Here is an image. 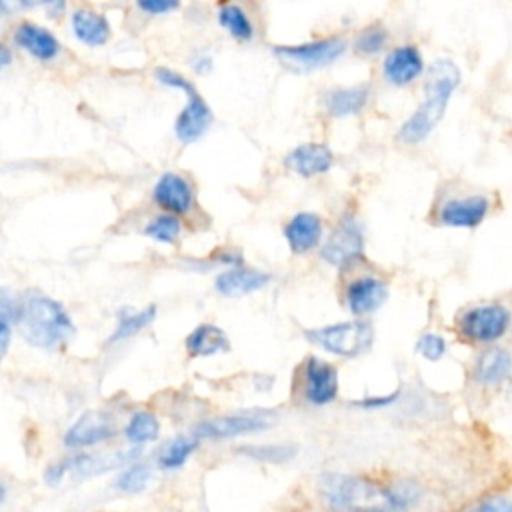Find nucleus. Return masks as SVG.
Here are the masks:
<instances>
[{
    "instance_id": "nucleus-10",
    "label": "nucleus",
    "mask_w": 512,
    "mask_h": 512,
    "mask_svg": "<svg viewBox=\"0 0 512 512\" xmlns=\"http://www.w3.org/2000/svg\"><path fill=\"white\" fill-rule=\"evenodd\" d=\"M512 380V352L490 346L478 352L472 362V382L480 388H500Z\"/></svg>"
},
{
    "instance_id": "nucleus-11",
    "label": "nucleus",
    "mask_w": 512,
    "mask_h": 512,
    "mask_svg": "<svg viewBox=\"0 0 512 512\" xmlns=\"http://www.w3.org/2000/svg\"><path fill=\"white\" fill-rule=\"evenodd\" d=\"M128 452H114V454H80L66 458L58 464H54L50 470H46V480L50 484L62 482L66 476H92L106 472L114 466H120L128 460Z\"/></svg>"
},
{
    "instance_id": "nucleus-38",
    "label": "nucleus",
    "mask_w": 512,
    "mask_h": 512,
    "mask_svg": "<svg viewBox=\"0 0 512 512\" xmlns=\"http://www.w3.org/2000/svg\"><path fill=\"white\" fill-rule=\"evenodd\" d=\"M394 398H396V394L386 396V398H366V400L360 402V404L366 406V408H372V406H386V404H390Z\"/></svg>"
},
{
    "instance_id": "nucleus-26",
    "label": "nucleus",
    "mask_w": 512,
    "mask_h": 512,
    "mask_svg": "<svg viewBox=\"0 0 512 512\" xmlns=\"http://www.w3.org/2000/svg\"><path fill=\"white\" fill-rule=\"evenodd\" d=\"M218 22L222 28H226L230 32V36H234L236 40H250L254 34L252 22L248 18V14L236 6V4H224L218 10Z\"/></svg>"
},
{
    "instance_id": "nucleus-27",
    "label": "nucleus",
    "mask_w": 512,
    "mask_h": 512,
    "mask_svg": "<svg viewBox=\"0 0 512 512\" xmlns=\"http://www.w3.org/2000/svg\"><path fill=\"white\" fill-rule=\"evenodd\" d=\"M158 432H160V424L152 412H136L126 426V438L132 444L150 442L158 436Z\"/></svg>"
},
{
    "instance_id": "nucleus-16",
    "label": "nucleus",
    "mask_w": 512,
    "mask_h": 512,
    "mask_svg": "<svg viewBox=\"0 0 512 512\" xmlns=\"http://www.w3.org/2000/svg\"><path fill=\"white\" fill-rule=\"evenodd\" d=\"M116 432L114 420L104 412L82 414L66 432L64 442L68 446H92L112 438Z\"/></svg>"
},
{
    "instance_id": "nucleus-40",
    "label": "nucleus",
    "mask_w": 512,
    "mask_h": 512,
    "mask_svg": "<svg viewBox=\"0 0 512 512\" xmlns=\"http://www.w3.org/2000/svg\"><path fill=\"white\" fill-rule=\"evenodd\" d=\"M510 334H512V332H510Z\"/></svg>"
},
{
    "instance_id": "nucleus-15",
    "label": "nucleus",
    "mask_w": 512,
    "mask_h": 512,
    "mask_svg": "<svg viewBox=\"0 0 512 512\" xmlns=\"http://www.w3.org/2000/svg\"><path fill=\"white\" fill-rule=\"evenodd\" d=\"M152 196L156 200V204L164 210H168L170 214H184L190 210L192 200H194V192L192 186L188 184V180L176 172H166L158 178V182L154 184Z\"/></svg>"
},
{
    "instance_id": "nucleus-5",
    "label": "nucleus",
    "mask_w": 512,
    "mask_h": 512,
    "mask_svg": "<svg viewBox=\"0 0 512 512\" xmlns=\"http://www.w3.org/2000/svg\"><path fill=\"white\" fill-rule=\"evenodd\" d=\"M310 342L332 352L336 356L354 358L366 352L374 340V330L370 322L364 320H350L340 324H330L324 328H314L304 332Z\"/></svg>"
},
{
    "instance_id": "nucleus-33",
    "label": "nucleus",
    "mask_w": 512,
    "mask_h": 512,
    "mask_svg": "<svg viewBox=\"0 0 512 512\" xmlns=\"http://www.w3.org/2000/svg\"><path fill=\"white\" fill-rule=\"evenodd\" d=\"M12 320H14V306L8 298V294L2 292V298H0V352H2V356L8 352Z\"/></svg>"
},
{
    "instance_id": "nucleus-34",
    "label": "nucleus",
    "mask_w": 512,
    "mask_h": 512,
    "mask_svg": "<svg viewBox=\"0 0 512 512\" xmlns=\"http://www.w3.org/2000/svg\"><path fill=\"white\" fill-rule=\"evenodd\" d=\"M462 512H512V500L500 494L484 496L470 504L468 508H464Z\"/></svg>"
},
{
    "instance_id": "nucleus-14",
    "label": "nucleus",
    "mask_w": 512,
    "mask_h": 512,
    "mask_svg": "<svg viewBox=\"0 0 512 512\" xmlns=\"http://www.w3.org/2000/svg\"><path fill=\"white\" fill-rule=\"evenodd\" d=\"M306 400L312 404H328L338 394V372L320 358H308L304 366Z\"/></svg>"
},
{
    "instance_id": "nucleus-7",
    "label": "nucleus",
    "mask_w": 512,
    "mask_h": 512,
    "mask_svg": "<svg viewBox=\"0 0 512 512\" xmlns=\"http://www.w3.org/2000/svg\"><path fill=\"white\" fill-rule=\"evenodd\" d=\"M346 50V40L326 38L300 46H276L274 54L290 68L316 70L338 60Z\"/></svg>"
},
{
    "instance_id": "nucleus-19",
    "label": "nucleus",
    "mask_w": 512,
    "mask_h": 512,
    "mask_svg": "<svg viewBox=\"0 0 512 512\" xmlns=\"http://www.w3.org/2000/svg\"><path fill=\"white\" fill-rule=\"evenodd\" d=\"M332 152L328 146L318 144V142H308L296 146L288 156H286V166L294 170L296 174L310 178L314 174H322L332 166Z\"/></svg>"
},
{
    "instance_id": "nucleus-4",
    "label": "nucleus",
    "mask_w": 512,
    "mask_h": 512,
    "mask_svg": "<svg viewBox=\"0 0 512 512\" xmlns=\"http://www.w3.org/2000/svg\"><path fill=\"white\" fill-rule=\"evenodd\" d=\"M456 334L470 346H498L512 332V312L502 302H480L466 306L454 320Z\"/></svg>"
},
{
    "instance_id": "nucleus-30",
    "label": "nucleus",
    "mask_w": 512,
    "mask_h": 512,
    "mask_svg": "<svg viewBox=\"0 0 512 512\" xmlns=\"http://www.w3.org/2000/svg\"><path fill=\"white\" fill-rule=\"evenodd\" d=\"M446 340L440 336V334H436V332H424L418 340H416V346H414V350L422 356V358H426V360H430V362H436V360H440V358H444V354H446Z\"/></svg>"
},
{
    "instance_id": "nucleus-36",
    "label": "nucleus",
    "mask_w": 512,
    "mask_h": 512,
    "mask_svg": "<svg viewBox=\"0 0 512 512\" xmlns=\"http://www.w3.org/2000/svg\"><path fill=\"white\" fill-rule=\"evenodd\" d=\"M138 8L148 14H164V12L178 8V2H174V0H140Z\"/></svg>"
},
{
    "instance_id": "nucleus-22",
    "label": "nucleus",
    "mask_w": 512,
    "mask_h": 512,
    "mask_svg": "<svg viewBox=\"0 0 512 512\" xmlns=\"http://www.w3.org/2000/svg\"><path fill=\"white\" fill-rule=\"evenodd\" d=\"M72 32L88 46H102L110 36V24L104 14L90 8H78L72 12Z\"/></svg>"
},
{
    "instance_id": "nucleus-35",
    "label": "nucleus",
    "mask_w": 512,
    "mask_h": 512,
    "mask_svg": "<svg viewBox=\"0 0 512 512\" xmlns=\"http://www.w3.org/2000/svg\"><path fill=\"white\" fill-rule=\"evenodd\" d=\"M248 454L254 458H268V460H282L290 456V450L286 446H258V448H248Z\"/></svg>"
},
{
    "instance_id": "nucleus-17",
    "label": "nucleus",
    "mask_w": 512,
    "mask_h": 512,
    "mask_svg": "<svg viewBox=\"0 0 512 512\" xmlns=\"http://www.w3.org/2000/svg\"><path fill=\"white\" fill-rule=\"evenodd\" d=\"M388 296V288L382 280L374 276H362L348 284L346 306L352 314H368L378 310Z\"/></svg>"
},
{
    "instance_id": "nucleus-3",
    "label": "nucleus",
    "mask_w": 512,
    "mask_h": 512,
    "mask_svg": "<svg viewBox=\"0 0 512 512\" xmlns=\"http://www.w3.org/2000/svg\"><path fill=\"white\" fill-rule=\"evenodd\" d=\"M14 324L20 336L42 350L58 348L74 334L68 312L44 294H26L14 306Z\"/></svg>"
},
{
    "instance_id": "nucleus-20",
    "label": "nucleus",
    "mask_w": 512,
    "mask_h": 512,
    "mask_svg": "<svg viewBox=\"0 0 512 512\" xmlns=\"http://www.w3.org/2000/svg\"><path fill=\"white\" fill-rule=\"evenodd\" d=\"M284 236L294 254H304L312 250L322 238V220L312 212H298L290 218L284 228Z\"/></svg>"
},
{
    "instance_id": "nucleus-31",
    "label": "nucleus",
    "mask_w": 512,
    "mask_h": 512,
    "mask_svg": "<svg viewBox=\"0 0 512 512\" xmlns=\"http://www.w3.org/2000/svg\"><path fill=\"white\" fill-rule=\"evenodd\" d=\"M148 480H150V468L146 464H132L118 478V486L124 492H140L142 488H146Z\"/></svg>"
},
{
    "instance_id": "nucleus-13",
    "label": "nucleus",
    "mask_w": 512,
    "mask_h": 512,
    "mask_svg": "<svg viewBox=\"0 0 512 512\" xmlns=\"http://www.w3.org/2000/svg\"><path fill=\"white\" fill-rule=\"evenodd\" d=\"M382 72L390 84L406 86L424 72V58L416 46L404 44L386 54Z\"/></svg>"
},
{
    "instance_id": "nucleus-32",
    "label": "nucleus",
    "mask_w": 512,
    "mask_h": 512,
    "mask_svg": "<svg viewBox=\"0 0 512 512\" xmlns=\"http://www.w3.org/2000/svg\"><path fill=\"white\" fill-rule=\"evenodd\" d=\"M388 40V34L382 26H370L366 30H362V34L356 40V50L362 54H376L384 48Z\"/></svg>"
},
{
    "instance_id": "nucleus-1",
    "label": "nucleus",
    "mask_w": 512,
    "mask_h": 512,
    "mask_svg": "<svg viewBox=\"0 0 512 512\" xmlns=\"http://www.w3.org/2000/svg\"><path fill=\"white\" fill-rule=\"evenodd\" d=\"M322 494L336 512H406L418 498L406 482L386 484L350 474L324 476Z\"/></svg>"
},
{
    "instance_id": "nucleus-21",
    "label": "nucleus",
    "mask_w": 512,
    "mask_h": 512,
    "mask_svg": "<svg viewBox=\"0 0 512 512\" xmlns=\"http://www.w3.org/2000/svg\"><path fill=\"white\" fill-rule=\"evenodd\" d=\"M268 282H270V276L266 272L236 266L232 270L218 274L214 286L222 296L234 298V296H244V294L256 292V290L264 288Z\"/></svg>"
},
{
    "instance_id": "nucleus-23",
    "label": "nucleus",
    "mask_w": 512,
    "mask_h": 512,
    "mask_svg": "<svg viewBox=\"0 0 512 512\" xmlns=\"http://www.w3.org/2000/svg\"><path fill=\"white\" fill-rule=\"evenodd\" d=\"M230 348L228 336L214 324L196 326L186 338V350L190 356H212Z\"/></svg>"
},
{
    "instance_id": "nucleus-24",
    "label": "nucleus",
    "mask_w": 512,
    "mask_h": 512,
    "mask_svg": "<svg viewBox=\"0 0 512 512\" xmlns=\"http://www.w3.org/2000/svg\"><path fill=\"white\" fill-rule=\"evenodd\" d=\"M366 100H368V86L358 84V86L330 90L324 98V104L332 116H350L360 112Z\"/></svg>"
},
{
    "instance_id": "nucleus-39",
    "label": "nucleus",
    "mask_w": 512,
    "mask_h": 512,
    "mask_svg": "<svg viewBox=\"0 0 512 512\" xmlns=\"http://www.w3.org/2000/svg\"><path fill=\"white\" fill-rule=\"evenodd\" d=\"M8 64H10V50H8L6 46H2V48H0V66L6 68Z\"/></svg>"
},
{
    "instance_id": "nucleus-8",
    "label": "nucleus",
    "mask_w": 512,
    "mask_h": 512,
    "mask_svg": "<svg viewBox=\"0 0 512 512\" xmlns=\"http://www.w3.org/2000/svg\"><path fill=\"white\" fill-rule=\"evenodd\" d=\"M270 416L264 412H242L230 416H218L196 426L194 438H232L242 434L260 432L270 426Z\"/></svg>"
},
{
    "instance_id": "nucleus-37",
    "label": "nucleus",
    "mask_w": 512,
    "mask_h": 512,
    "mask_svg": "<svg viewBox=\"0 0 512 512\" xmlns=\"http://www.w3.org/2000/svg\"><path fill=\"white\" fill-rule=\"evenodd\" d=\"M210 64H212L210 56H196V58L192 60V68H194L196 72H200V74L208 72V70H210Z\"/></svg>"
},
{
    "instance_id": "nucleus-29",
    "label": "nucleus",
    "mask_w": 512,
    "mask_h": 512,
    "mask_svg": "<svg viewBox=\"0 0 512 512\" xmlns=\"http://www.w3.org/2000/svg\"><path fill=\"white\" fill-rule=\"evenodd\" d=\"M144 232L158 242L174 244L180 234V220L174 214H162V216H156L154 220H150Z\"/></svg>"
},
{
    "instance_id": "nucleus-18",
    "label": "nucleus",
    "mask_w": 512,
    "mask_h": 512,
    "mask_svg": "<svg viewBox=\"0 0 512 512\" xmlns=\"http://www.w3.org/2000/svg\"><path fill=\"white\" fill-rule=\"evenodd\" d=\"M14 42L22 50H26L28 54H32L34 58L44 60V62L54 60L60 52V44L54 38V34L34 22L18 24L14 30Z\"/></svg>"
},
{
    "instance_id": "nucleus-2",
    "label": "nucleus",
    "mask_w": 512,
    "mask_h": 512,
    "mask_svg": "<svg viewBox=\"0 0 512 512\" xmlns=\"http://www.w3.org/2000/svg\"><path fill=\"white\" fill-rule=\"evenodd\" d=\"M462 72L450 58H436L424 80V98L414 114L400 126L398 138L404 144H420L442 120L452 94L458 90Z\"/></svg>"
},
{
    "instance_id": "nucleus-6",
    "label": "nucleus",
    "mask_w": 512,
    "mask_h": 512,
    "mask_svg": "<svg viewBox=\"0 0 512 512\" xmlns=\"http://www.w3.org/2000/svg\"><path fill=\"white\" fill-rule=\"evenodd\" d=\"M492 200L482 192H468L450 196L436 208V222L446 228L474 230L492 214Z\"/></svg>"
},
{
    "instance_id": "nucleus-9",
    "label": "nucleus",
    "mask_w": 512,
    "mask_h": 512,
    "mask_svg": "<svg viewBox=\"0 0 512 512\" xmlns=\"http://www.w3.org/2000/svg\"><path fill=\"white\" fill-rule=\"evenodd\" d=\"M362 252L364 236L360 224L354 218H344L324 244L322 258L336 268H344L348 262L360 258Z\"/></svg>"
},
{
    "instance_id": "nucleus-25",
    "label": "nucleus",
    "mask_w": 512,
    "mask_h": 512,
    "mask_svg": "<svg viewBox=\"0 0 512 512\" xmlns=\"http://www.w3.org/2000/svg\"><path fill=\"white\" fill-rule=\"evenodd\" d=\"M156 316V306L150 304L146 306L144 310H138V312H128L124 310L120 316H118V326L114 330V334L110 336V344L112 342H120V340H126L130 336H134L136 332H140L144 326H148Z\"/></svg>"
},
{
    "instance_id": "nucleus-12",
    "label": "nucleus",
    "mask_w": 512,
    "mask_h": 512,
    "mask_svg": "<svg viewBox=\"0 0 512 512\" xmlns=\"http://www.w3.org/2000/svg\"><path fill=\"white\" fill-rule=\"evenodd\" d=\"M184 92L188 94V100H186V106L182 108L180 116L176 118L174 132L182 142L188 144V142L198 140L208 130V126L212 122V112H210V106L202 100V96L196 92L192 82L184 88Z\"/></svg>"
},
{
    "instance_id": "nucleus-28",
    "label": "nucleus",
    "mask_w": 512,
    "mask_h": 512,
    "mask_svg": "<svg viewBox=\"0 0 512 512\" xmlns=\"http://www.w3.org/2000/svg\"><path fill=\"white\" fill-rule=\"evenodd\" d=\"M196 444H198V440L196 438H188V436H178V438L170 440L164 446L162 454H160V464L164 468H178V466H182L188 460V456L194 452Z\"/></svg>"
}]
</instances>
